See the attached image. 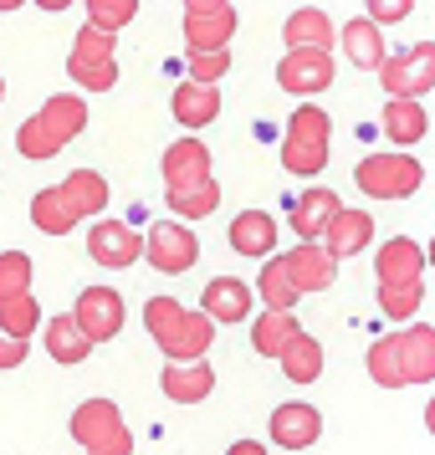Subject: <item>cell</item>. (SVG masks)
<instances>
[{
  "label": "cell",
  "mask_w": 435,
  "mask_h": 455,
  "mask_svg": "<svg viewBox=\"0 0 435 455\" xmlns=\"http://www.w3.org/2000/svg\"><path fill=\"white\" fill-rule=\"evenodd\" d=\"M87 128V103L77 92H57V98H46L36 108V118H26L16 128V148H21L26 159H52V154H62L77 133Z\"/></svg>",
  "instance_id": "6da1fadb"
},
{
  "label": "cell",
  "mask_w": 435,
  "mask_h": 455,
  "mask_svg": "<svg viewBox=\"0 0 435 455\" xmlns=\"http://www.w3.org/2000/svg\"><path fill=\"white\" fill-rule=\"evenodd\" d=\"M328 144H333V118L323 108H292L287 118V139H282V169L297 174V180H312V174H323L328 164Z\"/></svg>",
  "instance_id": "7a4b0ae2"
},
{
  "label": "cell",
  "mask_w": 435,
  "mask_h": 455,
  "mask_svg": "<svg viewBox=\"0 0 435 455\" xmlns=\"http://www.w3.org/2000/svg\"><path fill=\"white\" fill-rule=\"evenodd\" d=\"M72 440L87 445V455H133V435H128L124 414L113 399H87L72 410Z\"/></svg>",
  "instance_id": "3957f363"
},
{
  "label": "cell",
  "mask_w": 435,
  "mask_h": 455,
  "mask_svg": "<svg viewBox=\"0 0 435 455\" xmlns=\"http://www.w3.org/2000/svg\"><path fill=\"white\" fill-rule=\"evenodd\" d=\"M353 180L374 200H410L425 185V164L415 154H369V159H358Z\"/></svg>",
  "instance_id": "277c9868"
},
{
  "label": "cell",
  "mask_w": 435,
  "mask_h": 455,
  "mask_svg": "<svg viewBox=\"0 0 435 455\" xmlns=\"http://www.w3.org/2000/svg\"><path fill=\"white\" fill-rule=\"evenodd\" d=\"M67 72H72V83L87 87V92H108V87H118L113 36L98 31V26H77V42H72V52H67Z\"/></svg>",
  "instance_id": "5b68a950"
},
{
  "label": "cell",
  "mask_w": 435,
  "mask_h": 455,
  "mask_svg": "<svg viewBox=\"0 0 435 455\" xmlns=\"http://www.w3.org/2000/svg\"><path fill=\"white\" fill-rule=\"evenodd\" d=\"M379 83H384L390 98H415V103H420V92H435V42H415L405 52L384 57Z\"/></svg>",
  "instance_id": "8992f818"
},
{
  "label": "cell",
  "mask_w": 435,
  "mask_h": 455,
  "mask_svg": "<svg viewBox=\"0 0 435 455\" xmlns=\"http://www.w3.org/2000/svg\"><path fill=\"white\" fill-rule=\"evenodd\" d=\"M144 261L154 271H165V276H185L200 261V241L180 220H159L154 230H144Z\"/></svg>",
  "instance_id": "52a82bcc"
},
{
  "label": "cell",
  "mask_w": 435,
  "mask_h": 455,
  "mask_svg": "<svg viewBox=\"0 0 435 455\" xmlns=\"http://www.w3.org/2000/svg\"><path fill=\"white\" fill-rule=\"evenodd\" d=\"M277 83L292 98H312V92H323L333 83V57L323 46H287L282 67H277Z\"/></svg>",
  "instance_id": "ba28073f"
},
{
  "label": "cell",
  "mask_w": 435,
  "mask_h": 455,
  "mask_svg": "<svg viewBox=\"0 0 435 455\" xmlns=\"http://www.w3.org/2000/svg\"><path fill=\"white\" fill-rule=\"evenodd\" d=\"M390 348H394V369H399V389L435 379V328L431 323H410L405 332H390Z\"/></svg>",
  "instance_id": "9c48e42d"
},
{
  "label": "cell",
  "mask_w": 435,
  "mask_h": 455,
  "mask_svg": "<svg viewBox=\"0 0 435 455\" xmlns=\"http://www.w3.org/2000/svg\"><path fill=\"white\" fill-rule=\"evenodd\" d=\"M87 256L108 271H124L144 261V230H133L128 220H98L87 230Z\"/></svg>",
  "instance_id": "30bf717a"
},
{
  "label": "cell",
  "mask_w": 435,
  "mask_h": 455,
  "mask_svg": "<svg viewBox=\"0 0 435 455\" xmlns=\"http://www.w3.org/2000/svg\"><path fill=\"white\" fill-rule=\"evenodd\" d=\"M72 317H77V328H83L93 343H108V338L124 332V297L113 287H83Z\"/></svg>",
  "instance_id": "8fae6325"
},
{
  "label": "cell",
  "mask_w": 435,
  "mask_h": 455,
  "mask_svg": "<svg viewBox=\"0 0 435 455\" xmlns=\"http://www.w3.org/2000/svg\"><path fill=\"white\" fill-rule=\"evenodd\" d=\"M52 189H57V205L67 210L72 226L87 220V215H103V205H108V180L98 169H72L62 185H52Z\"/></svg>",
  "instance_id": "7c38bea8"
},
{
  "label": "cell",
  "mask_w": 435,
  "mask_h": 455,
  "mask_svg": "<svg viewBox=\"0 0 435 455\" xmlns=\"http://www.w3.org/2000/svg\"><path fill=\"white\" fill-rule=\"evenodd\" d=\"M318 435H323V414L312 410V404H302V399H287V404L271 410V445H282V451H308Z\"/></svg>",
  "instance_id": "4fadbf2b"
},
{
  "label": "cell",
  "mask_w": 435,
  "mask_h": 455,
  "mask_svg": "<svg viewBox=\"0 0 435 455\" xmlns=\"http://www.w3.org/2000/svg\"><path fill=\"white\" fill-rule=\"evenodd\" d=\"M374 271H379V282H390V287H410V282L425 276V246L410 241V235H394V241L379 246Z\"/></svg>",
  "instance_id": "5bb4252c"
},
{
  "label": "cell",
  "mask_w": 435,
  "mask_h": 455,
  "mask_svg": "<svg viewBox=\"0 0 435 455\" xmlns=\"http://www.w3.org/2000/svg\"><path fill=\"white\" fill-rule=\"evenodd\" d=\"M282 267H287V276H292V287L297 291H328L333 276H338V261H333L318 241H302L297 251H287Z\"/></svg>",
  "instance_id": "9a60e30c"
},
{
  "label": "cell",
  "mask_w": 435,
  "mask_h": 455,
  "mask_svg": "<svg viewBox=\"0 0 435 455\" xmlns=\"http://www.w3.org/2000/svg\"><path fill=\"white\" fill-rule=\"evenodd\" d=\"M343 210V200H338V189H302L297 200H292L287 220L292 230L302 235V241H323V230H328V220Z\"/></svg>",
  "instance_id": "2e32d148"
},
{
  "label": "cell",
  "mask_w": 435,
  "mask_h": 455,
  "mask_svg": "<svg viewBox=\"0 0 435 455\" xmlns=\"http://www.w3.org/2000/svg\"><path fill=\"white\" fill-rule=\"evenodd\" d=\"M374 241V220L364 210H338L323 230V251H328L333 261H343V256H358V251Z\"/></svg>",
  "instance_id": "e0dca14e"
},
{
  "label": "cell",
  "mask_w": 435,
  "mask_h": 455,
  "mask_svg": "<svg viewBox=\"0 0 435 455\" xmlns=\"http://www.w3.org/2000/svg\"><path fill=\"white\" fill-rule=\"evenodd\" d=\"M379 128H384V139H390L394 148H415L425 133H431V118H425V108L415 103V98H390Z\"/></svg>",
  "instance_id": "ac0fdd59"
},
{
  "label": "cell",
  "mask_w": 435,
  "mask_h": 455,
  "mask_svg": "<svg viewBox=\"0 0 435 455\" xmlns=\"http://www.w3.org/2000/svg\"><path fill=\"white\" fill-rule=\"evenodd\" d=\"M210 180V148L200 139H180V144L165 148V185L169 189H185Z\"/></svg>",
  "instance_id": "d6986e66"
},
{
  "label": "cell",
  "mask_w": 435,
  "mask_h": 455,
  "mask_svg": "<svg viewBox=\"0 0 435 455\" xmlns=\"http://www.w3.org/2000/svg\"><path fill=\"white\" fill-rule=\"evenodd\" d=\"M200 312H205L210 323H241L251 312V287L241 276H215L200 297Z\"/></svg>",
  "instance_id": "ffe728a7"
},
{
  "label": "cell",
  "mask_w": 435,
  "mask_h": 455,
  "mask_svg": "<svg viewBox=\"0 0 435 455\" xmlns=\"http://www.w3.org/2000/svg\"><path fill=\"white\" fill-rule=\"evenodd\" d=\"M230 251H241V256H271L277 251V220H271L267 210H241L230 220Z\"/></svg>",
  "instance_id": "44dd1931"
},
{
  "label": "cell",
  "mask_w": 435,
  "mask_h": 455,
  "mask_svg": "<svg viewBox=\"0 0 435 455\" xmlns=\"http://www.w3.org/2000/svg\"><path fill=\"white\" fill-rule=\"evenodd\" d=\"M169 108H174V118L185 128H205L221 118V92L205 83H180L174 87V98H169Z\"/></svg>",
  "instance_id": "7402d4cb"
},
{
  "label": "cell",
  "mask_w": 435,
  "mask_h": 455,
  "mask_svg": "<svg viewBox=\"0 0 435 455\" xmlns=\"http://www.w3.org/2000/svg\"><path fill=\"white\" fill-rule=\"evenodd\" d=\"M210 389H215V369L205 358L200 363H169L165 369V394L174 404H200V399H210Z\"/></svg>",
  "instance_id": "603a6c76"
},
{
  "label": "cell",
  "mask_w": 435,
  "mask_h": 455,
  "mask_svg": "<svg viewBox=\"0 0 435 455\" xmlns=\"http://www.w3.org/2000/svg\"><path fill=\"white\" fill-rule=\"evenodd\" d=\"M343 52H349V62L358 67V72H379L384 67V36H379V26L369 21V16H358V21L343 26Z\"/></svg>",
  "instance_id": "cb8c5ba5"
},
{
  "label": "cell",
  "mask_w": 435,
  "mask_h": 455,
  "mask_svg": "<svg viewBox=\"0 0 435 455\" xmlns=\"http://www.w3.org/2000/svg\"><path fill=\"white\" fill-rule=\"evenodd\" d=\"M236 11H210V16H185V42L195 46V52H226L230 36H236Z\"/></svg>",
  "instance_id": "d4e9b609"
},
{
  "label": "cell",
  "mask_w": 435,
  "mask_h": 455,
  "mask_svg": "<svg viewBox=\"0 0 435 455\" xmlns=\"http://www.w3.org/2000/svg\"><path fill=\"white\" fill-rule=\"evenodd\" d=\"M46 353H52L57 363L72 369V363H83L87 353H93V338L77 328V317H72V312H62V317H52V323H46Z\"/></svg>",
  "instance_id": "484cf974"
},
{
  "label": "cell",
  "mask_w": 435,
  "mask_h": 455,
  "mask_svg": "<svg viewBox=\"0 0 435 455\" xmlns=\"http://www.w3.org/2000/svg\"><path fill=\"white\" fill-rule=\"evenodd\" d=\"M277 363H282V373H287L292 384H312V379L323 373V343L308 338V332H297L287 348L277 353Z\"/></svg>",
  "instance_id": "4316f807"
},
{
  "label": "cell",
  "mask_w": 435,
  "mask_h": 455,
  "mask_svg": "<svg viewBox=\"0 0 435 455\" xmlns=\"http://www.w3.org/2000/svg\"><path fill=\"white\" fill-rule=\"evenodd\" d=\"M302 332V323H297V312H262L256 323H251V343H256V353H267V358H277V353L287 348L292 338Z\"/></svg>",
  "instance_id": "83f0119b"
},
{
  "label": "cell",
  "mask_w": 435,
  "mask_h": 455,
  "mask_svg": "<svg viewBox=\"0 0 435 455\" xmlns=\"http://www.w3.org/2000/svg\"><path fill=\"white\" fill-rule=\"evenodd\" d=\"M282 36H287V46H323V52H328V46H333V21H328V11H318V5H302V11H292L287 26H282Z\"/></svg>",
  "instance_id": "f1b7e54d"
},
{
  "label": "cell",
  "mask_w": 435,
  "mask_h": 455,
  "mask_svg": "<svg viewBox=\"0 0 435 455\" xmlns=\"http://www.w3.org/2000/svg\"><path fill=\"white\" fill-rule=\"evenodd\" d=\"M256 291H262L267 312H297V297H302V291L292 287L282 256H267V267H262V276H256Z\"/></svg>",
  "instance_id": "f546056e"
},
{
  "label": "cell",
  "mask_w": 435,
  "mask_h": 455,
  "mask_svg": "<svg viewBox=\"0 0 435 455\" xmlns=\"http://www.w3.org/2000/svg\"><path fill=\"white\" fill-rule=\"evenodd\" d=\"M165 200H169L174 215L205 220V215H215V205H221V189H215V180H200V185H185V189H165Z\"/></svg>",
  "instance_id": "4dcf8cb0"
},
{
  "label": "cell",
  "mask_w": 435,
  "mask_h": 455,
  "mask_svg": "<svg viewBox=\"0 0 435 455\" xmlns=\"http://www.w3.org/2000/svg\"><path fill=\"white\" fill-rule=\"evenodd\" d=\"M42 323V307H36V297L26 291V297H11V302H0V332H11V338H31Z\"/></svg>",
  "instance_id": "1f68e13d"
},
{
  "label": "cell",
  "mask_w": 435,
  "mask_h": 455,
  "mask_svg": "<svg viewBox=\"0 0 435 455\" xmlns=\"http://www.w3.org/2000/svg\"><path fill=\"white\" fill-rule=\"evenodd\" d=\"M31 276H36L31 256H26V251H5V256H0V302L26 297V291H31Z\"/></svg>",
  "instance_id": "d6a6232c"
},
{
  "label": "cell",
  "mask_w": 435,
  "mask_h": 455,
  "mask_svg": "<svg viewBox=\"0 0 435 455\" xmlns=\"http://www.w3.org/2000/svg\"><path fill=\"white\" fill-rule=\"evenodd\" d=\"M420 302H425V287H420V282H410V287H390V282H379V312L394 317V323H410L415 312H420Z\"/></svg>",
  "instance_id": "836d02e7"
},
{
  "label": "cell",
  "mask_w": 435,
  "mask_h": 455,
  "mask_svg": "<svg viewBox=\"0 0 435 455\" xmlns=\"http://www.w3.org/2000/svg\"><path fill=\"white\" fill-rule=\"evenodd\" d=\"M139 16V0H87V26H98L108 36H118Z\"/></svg>",
  "instance_id": "e575fe53"
},
{
  "label": "cell",
  "mask_w": 435,
  "mask_h": 455,
  "mask_svg": "<svg viewBox=\"0 0 435 455\" xmlns=\"http://www.w3.org/2000/svg\"><path fill=\"white\" fill-rule=\"evenodd\" d=\"M31 220H36V230H46V235H67V230H77L72 220H67V210L57 205V189H42V195L31 200Z\"/></svg>",
  "instance_id": "d590c367"
},
{
  "label": "cell",
  "mask_w": 435,
  "mask_h": 455,
  "mask_svg": "<svg viewBox=\"0 0 435 455\" xmlns=\"http://www.w3.org/2000/svg\"><path fill=\"white\" fill-rule=\"evenodd\" d=\"M185 67H189V83H205V87H215L221 77H226L230 57H226V52H195V46H189Z\"/></svg>",
  "instance_id": "8d00e7d4"
},
{
  "label": "cell",
  "mask_w": 435,
  "mask_h": 455,
  "mask_svg": "<svg viewBox=\"0 0 435 455\" xmlns=\"http://www.w3.org/2000/svg\"><path fill=\"white\" fill-rule=\"evenodd\" d=\"M369 379L379 384V389H399V369H394V348L390 338H379L369 348Z\"/></svg>",
  "instance_id": "74e56055"
},
{
  "label": "cell",
  "mask_w": 435,
  "mask_h": 455,
  "mask_svg": "<svg viewBox=\"0 0 435 455\" xmlns=\"http://www.w3.org/2000/svg\"><path fill=\"white\" fill-rule=\"evenodd\" d=\"M415 11V0H369V21L384 31V26H399Z\"/></svg>",
  "instance_id": "f35d334b"
},
{
  "label": "cell",
  "mask_w": 435,
  "mask_h": 455,
  "mask_svg": "<svg viewBox=\"0 0 435 455\" xmlns=\"http://www.w3.org/2000/svg\"><path fill=\"white\" fill-rule=\"evenodd\" d=\"M21 363H26V343L11 338V332H0V369H21Z\"/></svg>",
  "instance_id": "ab89813d"
},
{
  "label": "cell",
  "mask_w": 435,
  "mask_h": 455,
  "mask_svg": "<svg viewBox=\"0 0 435 455\" xmlns=\"http://www.w3.org/2000/svg\"><path fill=\"white\" fill-rule=\"evenodd\" d=\"M230 0H185V16H210V11H226Z\"/></svg>",
  "instance_id": "60d3db41"
},
{
  "label": "cell",
  "mask_w": 435,
  "mask_h": 455,
  "mask_svg": "<svg viewBox=\"0 0 435 455\" xmlns=\"http://www.w3.org/2000/svg\"><path fill=\"white\" fill-rule=\"evenodd\" d=\"M226 455H267V445H256V440H236Z\"/></svg>",
  "instance_id": "b9f144b4"
},
{
  "label": "cell",
  "mask_w": 435,
  "mask_h": 455,
  "mask_svg": "<svg viewBox=\"0 0 435 455\" xmlns=\"http://www.w3.org/2000/svg\"><path fill=\"white\" fill-rule=\"evenodd\" d=\"M36 5H42L46 16H57V11H67V5H72V0H36Z\"/></svg>",
  "instance_id": "7bdbcfd3"
},
{
  "label": "cell",
  "mask_w": 435,
  "mask_h": 455,
  "mask_svg": "<svg viewBox=\"0 0 435 455\" xmlns=\"http://www.w3.org/2000/svg\"><path fill=\"white\" fill-rule=\"evenodd\" d=\"M425 430L435 435V399H431V404H425Z\"/></svg>",
  "instance_id": "ee69618b"
},
{
  "label": "cell",
  "mask_w": 435,
  "mask_h": 455,
  "mask_svg": "<svg viewBox=\"0 0 435 455\" xmlns=\"http://www.w3.org/2000/svg\"><path fill=\"white\" fill-rule=\"evenodd\" d=\"M26 0H0V11H21Z\"/></svg>",
  "instance_id": "f6af8a7d"
},
{
  "label": "cell",
  "mask_w": 435,
  "mask_h": 455,
  "mask_svg": "<svg viewBox=\"0 0 435 455\" xmlns=\"http://www.w3.org/2000/svg\"><path fill=\"white\" fill-rule=\"evenodd\" d=\"M425 267H435V241H431V246H425Z\"/></svg>",
  "instance_id": "bcb514c9"
},
{
  "label": "cell",
  "mask_w": 435,
  "mask_h": 455,
  "mask_svg": "<svg viewBox=\"0 0 435 455\" xmlns=\"http://www.w3.org/2000/svg\"><path fill=\"white\" fill-rule=\"evenodd\" d=\"M0 98H5V77H0Z\"/></svg>",
  "instance_id": "7dc6e473"
}]
</instances>
